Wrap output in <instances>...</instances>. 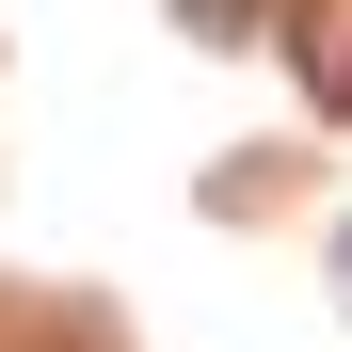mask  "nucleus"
<instances>
[{
    "mask_svg": "<svg viewBox=\"0 0 352 352\" xmlns=\"http://www.w3.org/2000/svg\"><path fill=\"white\" fill-rule=\"evenodd\" d=\"M272 48H288V80H305V112H336V129H352V0H288Z\"/></svg>",
    "mask_w": 352,
    "mask_h": 352,
    "instance_id": "nucleus-1",
    "label": "nucleus"
},
{
    "mask_svg": "<svg viewBox=\"0 0 352 352\" xmlns=\"http://www.w3.org/2000/svg\"><path fill=\"white\" fill-rule=\"evenodd\" d=\"M176 32H208V48H224V32H256V0H176Z\"/></svg>",
    "mask_w": 352,
    "mask_h": 352,
    "instance_id": "nucleus-2",
    "label": "nucleus"
}]
</instances>
